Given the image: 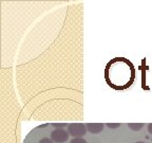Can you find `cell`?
<instances>
[{"label": "cell", "instance_id": "52a82bcc", "mask_svg": "<svg viewBox=\"0 0 152 143\" xmlns=\"http://www.w3.org/2000/svg\"><path fill=\"white\" fill-rule=\"evenodd\" d=\"M106 125H107L109 128H112V129L118 128V127L121 126V124H119V123H107Z\"/></svg>", "mask_w": 152, "mask_h": 143}, {"label": "cell", "instance_id": "3957f363", "mask_svg": "<svg viewBox=\"0 0 152 143\" xmlns=\"http://www.w3.org/2000/svg\"><path fill=\"white\" fill-rule=\"evenodd\" d=\"M88 131H90L91 133H99L100 131L104 129V124L102 123H87L86 124Z\"/></svg>", "mask_w": 152, "mask_h": 143}, {"label": "cell", "instance_id": "7a4b0ae2", "mask_svg": "<svg viewBox=\"0 0 152 143\" xmlns=\"http://www.w3.org/2000/svg\"><path fill=\"white\" fill-rule=\"evenodd\" d=\"M70 133L66 130L62 128H57L51 133V139L53 140V142L56 143H64L66 141H68L69 139Z\"/></svg>", "mask_w": 152, "mask_h": 143}, {"label": "cell", "instance_id": "9c48e42d", "mask_svg": "<svg viewBox=\"0 0 152 143\" xmlns=\"http://www.w3.org/2000/svg\"><path fill=\"white\" fill-rule=\"evenodd\" d=\"M148 131H149V133L152 135V123L148 124Z\"/></svg>", "mask_w": 152, "mask_h": 143}, {"label": "cell", "instance_id": "30bf717a", "mask_svg": "<svg viewBox=\"0 0 152 143\" xmlns=\"http://www.w3.org/2000/svg\"><path fill=\"white\" fill-rule=\"evenodd\" d=\"M135 143H146V142H142V141H138V142H135Z\"/></svg>", "mask_w": 152, "mask_h": 143}, {"label": "cell", "instance_id": "277c9868", "mask_svg": "<svg viewBox=\"0 0 152 143\" xmlns=\"http://www.w3.org/2000/svg\"><path fill=\"white\" fill-rule=\"evenodd\" d=\"M144 125H145L144 123H128V127L134 131L140 130L144 127Z\"/></svg>", "mask_w": 152, "mask_h": 143}, {"label": "cell", "instance_id": "ba28073f", "mask_svg": "<svg viewBox=\"0 0 152 143\" xmlns=\"http://www.w3.org/2000/svg\"><path fill=\"white\" fill-rule=\"evenodd\" d=\"M38 143H54L51 138H42Z\"/></svg>", "mask_w": 152, "mask_h": 143}, {"label": "cell", "instance_id": "6da1fadb", "mask_svg": "<svg viewBox=\"0 0 152 143\" xmlns=\"http://www.w3.org/2000/svg\"><path fill=\"white\" fill-rule=\"evenodd\" d=\"M88 129L86 124L83 123H71L68 126V133H70V136H73L74 138H83L87 133Z\"/></svg>", "mask_w": 152, "mask_h": 143}, {"label": "cell", "instance_id": "5b68a950", "mask_svg": "<svg viewBox=\"0 0 152 143\" xmlns=\"http://www.w3.org/2000/svg\"><path fill=\"white\" fill-rule=\"evenodd\" d=\"M52 126L53 127H55V129H57V128H62L64 129L66 126H69V124H66V123H53L52 124Z\"/></svg>", "mask_w": 152, "mask_h": 143}, {"label": "cell", "instance_id": "8992f818", "mask_svg": "<svg viewBox=\"0 0 152 143\" xmlns=\"http://www.w3.org/2000/svg\"><path fill=\"white\" fill-rule=\"evenodd\" d=\"M70 143H88V142L83 138H73Z\"/></svg>", "mask_w": 152, "mask_h": 143}]
</instances>
